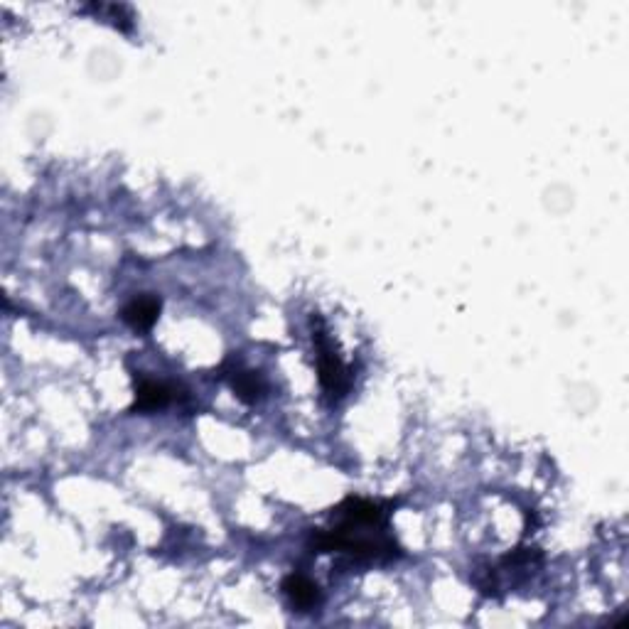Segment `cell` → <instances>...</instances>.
Masks as SVG:
<instances>
[{
  "mask_svg": "<svg viewBox=\"0 0 629 629\" xmlns=\"http://www.w3.org/2000/svg\"><path fill=\"white\" fill-rule=\"evenodd\" d=\"M313 325V344L317 352V379H320L322 391L330 396V401H342L352 389V369L342 362L340 354L332 347L327 327L320 315L310 317Z\"/></svg>",
  "mask_w": 629,
  "mask_h": 629,
  "instance_id": "6da1fadb",
  "label": "cell"
},
{
  "mask_svg": "<svg viewBox=\"0 0 629 629\" xmlns=\"http://www.w3.org/2000/svg\"><path fill=\"white\" fill-rule=\"evenodd\" d=\"M219 376L227 381V384L231 386V391L239 396V401L249 403V406H254V403H258L263 396H266V381L261 379V374L241 367V364L234 362V359H227V362L219 367Z\"/></svg>",
  "mask_w": 629,
  "mask_h": 629,
  "instance_id": "3957f363",
  "label": "cell"
},
{
  "mask_svg": "<svg viewBox=\"0 0 629 629\" xmlns=\"http://www.w3.org/2000/svg\"><path fill=\"white\" fill-rule=\"evenodd\" d=\"M283 593H286L288 602L298 612H313L322 602L320 585L303 573L286 575V578H283Z\"/></svg>",
  "mask_w": 629,
  "mask_h": 629,
  "instance_id": "5b68a950",
  "label": "cell"
},
{
  "mask_svg": "<svg viewBox=\"0 0 629 629\" xmlns=\"http://www.w3.org/2000/svg\"><path fill=\"white\" fill-rule=\"evenodd\" d=\"M84 10H94L96 15H101V18L104 20H109L111 25H114V28H118L121 32H131L133 30V13H131V8H128V5H123V3H114V5H104V3H91V5H86Z\"/></svg>",
  "mask_w": 629,
  "mask_h": 629,
  "instance_id": "8992f818",
  "label": "cell"
},
{
  "mask_svg": "<svg viewBox=\"0 0 629 629\" xmlns=\"http://www.w3.org/2000/svg\"><path fill=\"white\" fill-rule=\"evenodd\" d=\"M136 381V401H133L131 413H153L168 408L172 401L185 399L187 394H180V386L165 384V381L145 379V376H133Z\"/></svg>",
  "mask_w": 629,
  "mask_h": 629,
  "instance_id": "7a4b0ae2",
  "label": "cell"
},
{
  "mask_svg": "<svg viewBox=\"0 0 629 629\" xmlns=\"http://www.w3.org/2000/svg\"><path fill=\"white\" fill-rule=\"evenodd\" d=\"M160 310H163V300L153 293H143L123 305L121 320L126 322L133 332H148L153 330V325L158 322Z\"/></svg>",
  "mask_w": 629,
  "mask_h": 629,
  "instance_id": "277c9868",
  "label": "cell"
}]
</instances>
